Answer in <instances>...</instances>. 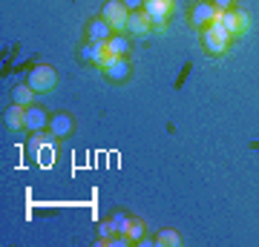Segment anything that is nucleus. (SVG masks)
<instances>
[{"label": "nucleus", "mask_w": 259, "mask_h": 247, "mask_svg": "<svg viewBox=\"0 0 259 247\" xmlns=\"http://www.w3.org/2000/svg\"><path fill=\"white\" fill-rule=\"evenodd\" d=\"M26 83H29L35 92H52V89L58 86V72H55L49 64H40V66H35V69L29 72Z\"/></svg>", "instance_id": "obj_1"}, {"label": "nucleus", "mask_w": 259, "mask_h": 247, "mask_svg": "<svg viewBox=\"0 0 259 247\" xmlns=\"http://www.w3.org/2000/svg\"><path fill=\"white\" fill-rule=\"evenodd\" d=\"M101 18L110 23L115 32H127V20H130V9L124 6V0H107L101 9Z\"/></svg>", "instance_id": "obj_2"}, {"label": "nucleus", "mask_w": 259, "mask_h": 247, "mask_svg": "<svg viewBox=\"0 0 259 247\" xmlns=\"http://www.w3.org/2000/svg\"><path fill=\"white\" fill-rule=\"evenodd\" d=\"M219 23H225V29H228L233 37L248 35V29H250L248 12H242V9H225V12H219Z\"/></svg>", "instance_id": "obj_3"}, {"label": "nucleus", "mask_w": 259, "mask_h": 247, "mask_svg": "<svg viewBox=\"0 0 259 247\" xmlns=\"http://www.w3.org/2000/svg\"><path fill=\"white\" fill-rule=\"evenodd\" d=\"M173 0H144V12L150 15V20H153V29L156 32H161V29H167V18L173 15Z\"/></svg>", "instance_id": "obj_4"}, {"label": "nucleus", "mask_w": 259, "mask_h": 247, "mask_svg": "<svg viewBox=\"0 0 259 247\" xmlns=\"http://www.w3.org/2000/svg\"><path fill=\"white\" fill-rule=\"evenodd\" d=\"M101 72H104V78H107V81L124 83V81H130V75H133V66H130L127 55H118V58H112V61L104 66Z\"/></svg>", "instance_id": "obj_5"}, {"label": "nucleus", "mask_w": 259, "mask_h": 247, "mask_svg": "<svg viewBox=\"0 0 259 247\" xmlns=\"http://www.w3.org/2000/svg\"><path fill=\"white\" fill-rule=\"evenodd\" d=\"M219 12L222 9H216L210 0H199V3L193 6V12H190V23L199 26V29H204V26H210L213 20H219Z\"/></svg>", "instance_id": "obj_6"}, {"label": "nucleus", "mask_w": 259, "mask_h": 247, "mask_svg": "<svg viewBox=\"0 0 259 247\" xmlns=\"http://www.w3.org/2000/svg\"><path fill=\"white\" fill-rule=\"evenodd\" d=\"M49 115L44 107H37V104H29L26 107V115H23V129L29 132H40V129H49Z\"/></svg>", "instance_id": "obj_7"}, {"label": "nucleus", "mask_w": 259, "mask_h": 247, "mask_svg": "<svg viewBox=\"0 0 259 247\" xmlns=\"http://www.w3.org/2000/svg\"><path fill=\"white\" fill-rule=\"evenodd\" d=\"M49 132H52V138H55V141L69 138L75 132V118L69 115V112H55V115L49 118Z\"/></svg>", "instance_id": "obj_8"}, {"label": "nucleus", "mask_w": 259, "mask_h": 247, "mask_svg": "<svg viewBox=\"0 0 259 247\" xmlns=\"http://www.w3.org/2000/svg\"><path fill=\"white\" fill-rule=\"evenodd\" d=\"M127 32H130V35H139V37L150 35V32H153V20H150V15H147V12H144V9H139V12H130Z\"/></svg>", "instance_id": "obj_9"}, {"label": "nucleus", "mask_w": 259, "mask_h": 247, "mask_svg": "<svg viewBox=\"0 0 259 247\" xmlns=\"http://www.w3.org/2000/svg\"><path fill=\"white\" fill-rule=\"evenodd\" d=\"M202 46H204V52L210 58H222L228 49H231V43L228 40H222V37H216V35H210L207 29H202Z\"/></svg>", "instance_id": "obj_10"}, {"label": "nucleus", "mask_w": 259, "mask_h": 247, "mask_svg": "<svg viewBox=\"0 0 259 247\" xmlns=\"http://www.w3.org/2000/svg\"><path fill=\"white\" fill-rule=\"evenodd\" d=\"M112 35H115V29H112L104 18H93L90 26H87V40H110Z\"/></svg>", "instance_id": "obj_11"}, {"label": "nucleus", "mask_w": 259, "mask_h": 247, "mask_svg": "<svg viewBox=\"0 0 259 247\" xmlns=\"http://www.w3.org/2000/svg\"><path fill=\"white\" fill-rule=\"evenodd\" d=\"M23 115H26V107H20V104L6 107V112H3V124H6V129H23Z\"/></svg>", "instance_id": "obj_12"}, {"label": "nucleus", "mask_w": 259, "mask_h": 247, "mask_svg": "<svg viewBox=\"0 0 259 247\" xmlns=\"http://www.w3.org/2000/svg\"><path fill=\"white\" fill-rule=\"evenodd\" d=\"M156 244L158 247H179L182 244V236H179V230H173V227H161L156 233Z\"/></svg>", "instance_id": "obj_13"}, {"label": "nucleus", "mask_w": 259, "mask_h": 247, "mask_svg": "<svg viewBox=\"0 0 259 247\" xmlns=\"http://www.w3.org/2000/svg\"><path fill=\"white\" fill-rule=\"evenodd\" d=\"M32 95H35V89H32L29 83H18V86L12 89V104H20V107H29V104H32Z\"/></svg>", "instance_id": "obj_14"}, {"label": "nucleus", "mask_w": 259, "mask_h": 247, "mask_svg": "<svg viewBox=\"0 0 259 247\" xmlns=\"http://www.w3.org/2000/svg\"><path fill=\"white\" fill-rule=\"evenodd\" d=\"M107 49H110L112 55H130V40H127V35L115 32V35L107 40Z\"/></svg>", "instance_id": "obj_15"}, {"label": "nucleus", "mask_w": 259, "mask_h": 247, "mask_svg": "<svg viewBox=\"0 0 259 247\" xmlns=\"http://www.w3.org/2000/svg\"><path fill=\"white\" fill-rule=\"evenodd\" d=\"M124 233L133 238V244L144 241V221H139V219H133V216H130V224H127V230H124Z\"/></svg>", "instance_id": "obj_16"}, {"label": "nucleus", "mask_w": 259, "mask_h": 247, "mask_svg": "<svg viewBox=\"0 0 259 247\" xmlns=\"http://www.w3.org/2000/svg\"><path fill=\"white\" fill-rule=\"evenodd\" d=\"M110 221H112V227H115V233H124L127 224H130V216H127V213H115Z\"/></svg>", "instance_id": "obj_17"}, {"label": "nucleus", "mask_w": 259, "mask_h": 247, "mask_svg": "<svg viewBox=\"0 0 259 247\" xmlns=\"http://www.w3.org/2000/svg\"><path fill=\"white\" fill-rule=\"evenodd\" d=\"M213 6H216V9H236V0H210Z\"/></svg>", "instance_id": "obj_18"}, {"label": "nucleus", "mask_w": 259, "mask_h": 247, "mask_svg": "<svg viewBox=\"0 0 259 247\" xmlns=\"http://www.w3.org/2000/svg\"><path fill=\"white\" fill-rule=\"evenodd\" d=\"M124 6L130 12H139V9H144V0H124Z\"/></svg>", "instance_id": "obj_19"}]
</instances>
